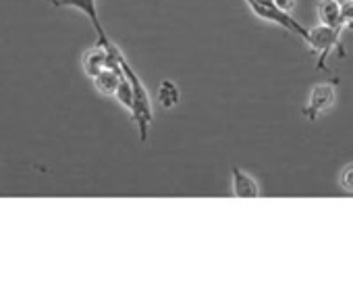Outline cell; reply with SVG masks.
Segmentation results:
<instances>
[{
	"label": "cell",
	"instance_id": "1",
	"mask_svg": "<svg viewBox=\"0 0 353 283\" xmlns=\"http://www.w3.org/2000/svg\"><path fill=\"white\" fill-rule=\"evenodd\" d=\"M119 63L125 71V75L129 77L131 86H133V106H131V119L137 127V133H139V139L145 142L148 139V133H150V125H152V119H154V110H152V100H150V94H148V88L143 86L141 77L135 73V69L129 65V61L125 59V55L119 50Z\"/></svg>",
	"mask_w": 353,
	"mask_h": 283
},
{
	"label": "cell",
	"instance_id": "2",
	"mask_svg": "<svg viewBox=\"0 0 353 283\" xmlns=\"http://www.w3.org/2000/svg\"><path fill=\"white\" fill-rule=\"evenodd\" d=\"M341 36L343 32L341 30H334V28H328V26H316V28H310L307 30V38L303 40L312 52L318 55V63H316V69L320 71H326V59L336 50L339 57L345 59V48L341 44Z\"/></svg>",
	"mask_w": 353,
	"mask_h": 283
},
{
	"label": "cell",
	"instance_id": "3",
	"mask_svg": "<svg viewBox=\"0 0 353 283\" xmlns=\"http://www.w3.org/2000/svg\"><path fill=\"white\" fill-rule=\"evenodd\" d=\"M336 100V88L334 84L330 81H324V84H316L312 90H310V96L301 108V115L307 119V121H316L320 115H324L326 110L332 108Z\"/></svg>",
	"mask_w": 353,
	"mask_h": 283
},
{
	"label": "cell",
	"instance_id": "4",
	"mask_svg": "<svg viewBox=\"0 0 353 283\" xmlns=\"http://www.w3.org/2000/svg\"><path fill=\"white\" fill-rule=\"evenodd\" d=\"M52 5H54V7H69V9L81 11V13L90 19V23L94 26V30H96V34H98V42H100V44H106V42L110 40V38L106 36L102 23H100L96 0H52Z\"/></svg>",
	"mask_w": 353,
	"mask_h": 283
},
{
	"label": "cell",
	"instance_id": "5",
	"mask_svg": "<svg viewBox=\"0 0 353 283\" xmlns=\"http://www.w3.org/2000/svg\"><path fill=\"white\" fill-rule=\"evenodd\" d=\"M231 175H233V196L235 198H260V186L256 182V177H252L250 173H245L239 167H231Z\"/></svg>",
	"mask_w": 353,
	"mask_h": 283
},
{
	"label": "cell",
	"instance_id": "6",
	"mask_svg": "<svg viewBox=\"0 0 353 283\" xmlns=\"http://www.w3.org/2000/svg\"><path fill=\"white\" fill-rule=\"evenodd\" d=\"M318 21L322 26L343 32V3L341 0H320L318 3Z\"/></svg>",
	"mask_w": 353,
	"mask_h": 283
},
{
	"label": "cell",
	"instance_id": "7",
	"mask_svg": "<svg viewBox=\"0 0 353 283\" xmlns=\"http://www.w3.org/2000/svg\"><path fill=\"white\" fill-rule=\"evenodd\" d=\"M125 77V71L121 67V63L117 67H108L104 71H100L96 77H94V86L100 94L104 96H114L117 94V88L121 84V79Z\"/></svg>",
	"mask_w": 353,
	"mask_h": 283
},
{
	"label": "cell",
	"instance_id": "8",
	"mask_svg": "<svg viewBox=\"0 0 353 283\" xmlns=\"http://www.w3.org/2000/svg\"><path fill=\"white\" fill-rule=\"evenodd\" d=\"M179 98H181V92H179V88H176L174 81H170V79H162V81H160V88H158V102H160L162 108H166V110L174 108L176 104H179Z\"/></svg>",
	"mask_w": 353,
	"mask_h": 283
},
{
	"label": "cell",
	"instance_id": "9",
	"mask_svg": "<svg viewBox=\"0 0 353 283\" xmlns=\"http://www.w3.org/2000/svg\"><path fill=\"white\" fill-rule=\"evenodd\" d=\"M114 98L121 102V106H125V108L131 113V106H133V86H131V81H129V77H127V75L121 79V84H119V88H117Z\"/></svg>",
	"mask_w": 353,
	"mask_h": 283
},
{
	"label": "cell",
	"instance_id": "10",
	"mask_svg": "<svg viewBox=\"0 0 353 283\" xmlns=\"http://www.w3.org/2000/svg\"><path fill=\"white\" fill-rule=\"evenodd\" d=\"M339 186L345 194H353V163H347L343 169H341V175H339Z\"/></svg>",
	"mask_w": 353,
	"mask_h": 283
},
{
	"label": "cell",
	"instance_id": "11",
	"mask_svg": "<svg viewBox=\"0 0 353 283\" xmlns=\"http://www.w3.org/2000/svg\"><path fill=\"white\" fill-rule=\"evenodd\" d=\"M353 30V0L343 3V32Z\"/></svg>",
	"mask_w": 353,
	"mask_h": 283
},
{
	"label": "cell",
	"instance_id": "12",
	"mask_svg": "<svg viewBox=\"0 0 353 283\" xmlns=\"http://www.w3.org/2000/svg\"><path fill=\"white\" fill-rule=\"evenodd\" d=\"M276 9L285 11V13H291L295 9V0H274Z\"/></svg>",
	"mask_w": 353,
	"mask_h": 283
},
{
	"label": "cell",
	"instance_id": "13",
	"mask_svg": "<svg viewBox=\"0 0 353 283\" xmlns=\"http://www.w3.org/2000/svg\"><path fill=\"white\" fill-rule=\"evenodd\" d=\"M341 3H345V0H341Z\"/></svg>",
	"mask_w": 353,
	"mask_h": 283
}]
</instances>
